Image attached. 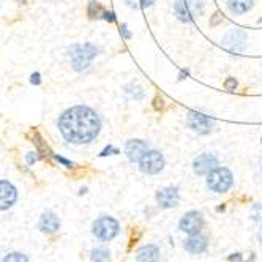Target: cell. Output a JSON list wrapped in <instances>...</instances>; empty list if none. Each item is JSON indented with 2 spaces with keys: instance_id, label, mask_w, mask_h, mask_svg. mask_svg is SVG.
<instances>
[{
  "instance_id": "obj_15",
  "label": "cell",
  "mask_w": 262,
  "mask_h": 262,
  "mask_svg": "<svg viewBox=\"0 0 262 262\" xmlns=\"http://www.w3.org/2000/svg\"><path fill=\"white\" fill-rule=\"evenodd\" d=\"M60 229V220L54 212H45L40 218V231L43 234H57Z\"/></svg>"
},
{
  "instance_id": "obj_1",
  "label": "cell",
  "mask_w": 262,
  "mask_h": 262,
  "mask_svg": "<svg viewBox=\"0 0 262 262\" xmlns=\"http://www.w3.org/2000/svg\"><path fill=\"white\" fill-rule=\"evenodd\" d=\"M59 130L69 144H89L100 134L101 120L93 109L87 106H74L60 116Z\"/></svg>"
},
{
  "instance_id": "obj_18",
  "label": "cell",
  "mask_w": 262,
  "mask_h": 262,
  "mask_svg": "<svg viewBox=\"0 0 262 262\" xmlns=\"http://www.w3.org/2000/svg\"><path fill=\"white\" fill-rule=\"evenodd\" d=\"M111 259V253L109 250L98 247V248H93L90 251V261L92 262H109Z\"/></svg>"
},
{
  "instance_id": "obj_16",
  "label": "cell",
  "mask_w": 262,
  "mask_h": 262,
  "mask_svg": "<svg viewBox=\"0 0 262 262\" xmlns=\"http://www.w3.org/2000/svg\"><path fill=\"white\" fill-rule=\"evenodd\" d=\"M160 248L156 245H144L136 251V261L137 262H158L160 261Z\"/></svg>"
},
{
  "instance_id": "obj_13",
  "label": "cell",
  "mask_w": 262,
  "mask_h": 262,
  "mask_svg": "<svg viewBox=\"0 0 262 262\" xmlns=\"http://www.w3.org/2000/svg\"><path fill=\"white\" fill-rule=\"evenodd\" d=\"M207 247H208L207 237L200 232L188 235V239L183 242V248H185V251H188L190 255H202V253L207 251Z\"/></svg>"
},
{
  "instance_id": "obj_20",
  "label": "cell",
  "mask_w": 262,
  "mask_h": 262,
  "mask_svg": "<svg viewBox=\"0 0 262 262\" xmlns=\"http://www.w3.org/2000/svg\"><path fill=\"white\" fill-rule=\"evenodd\" d=\"M103 14H104L103 6L95 2V0H92V2L89 3V16L90 17H103Z\"/></svg>"
},
{
  "instance_id": "obj_26",
  "label": "cell",
  "mask_w": 262,
  "mask_h": 262,
  "mask_svg": "<svg viewBox=\"0 0 262 262\" xmlns=\"http://www.w3.org/2000/svg\"><path fill=\"white\" fill-rule=\"evenodd\" d=\"M120 32H122V35H124L125 40H130V38H131V32L128 30V25H127V24H122Z\"/></svg>"
},
{
  "instance_id": "obj_4",
  "label": "cell",
  "mask_w": 262,
  "mask_h": 262,
  "mask_svg": "<svg viewBox=\"0 0 262 262\" xmlns=\"http://www.w3.org/2000/svg\"><path fill=\"white\" fill-rule=\"evenodd\" d=\"M234 183V176L228 168L218 166L212 172L207 174V187L215 193H226Z\"/></svg>"
},
{
  "instance_id": "obj_2",
  "label": "cell",
  "mask_w": 262,
  "mask_h": 262,
  "mask_svg": "<svg viewBox=\"0 0 262 262\" xmlns=\"http://www.w3.org/2000/svg\"><path fill=\"white\" fill-rule=\"evenodd\" d=\"M98 56V48L92 43H84V45H74L69 48V57L76 71H84L90 66L92 60Z\"/></svg>"
},
{
  "instance_id": "obj_17",
  "label": "cell",
  "mask_w": 262,
  "mask_h": 262,
  "mask_svg": "<svg viewBox=\"0 0 262 262\" xmlns=\"http://www.w3.org/2000/svg\"><path fill=\"white\" fill-rule=\"evenodd\" d=\"M253 2H255V0H228V6H229L231 13L243 14L251 10Z\"/></svg>"
},
{
  "instance_id": "obj_27",
  "label": "cell",
  "mask_w": 262,
  "mask_h": 262,
  "mask_svg": "<svg viewBox=\"0 0 262 262\" xmlns=\"http://www.w3.org/2000/svg\"><path fill=\"white\" fill-rule=\"evenodd\" d=\"M114 153H119V150H117L116 147H106L100 155L101 156H106V155H114Z\"/></svg>"
},
{
  "instance_id": "obj_9",
  "label": "cell",
  "mask_w": 262,
  "mask_h": 262,
  "mask_svg": "<svg viewBox=\"0 0 262 262\" xmlns=\"http://www.w3.org/2000/svg\"><path fill=\"white\" fill-rule=\"evenodd\" d=\"M187 124L188 127L196 131L199 134H208L213 128V120L205 116V114H200V112H188L187 116Z\"/></svg>"
},
{
  "instance_id": "obj_30",
  "label": "cell",
  "mask_w": 262,
  "mask_h": 262,
  "mask_svg": "<svg viewBox=\"0 0 262 262\" xmlns=\"http://www.w3.org/2000/svg\"><path fill=\"white\" fill-rule=\"evenodd\" d=\"M33 152H30L29 155H27V161H29V164H32V163H35V161H37L38 160V156L37 155H32Z\"/></svg>"
},
{
  "instance_id": "obj_22",
  "label": "cell",
  "mask_w": 262,
  "mask_h": 262,
  "mask_svg": "<svg viewBox=\"0 0 262 262\" xmlns=\"http://www.w3.org/2000/svg\"><path fill=\"white\" fill-rule=\"evenodd\" d=\"M3 262H29V258L22 253H10L8 256H5Z\"/></svg>"
},
{
  "instance_id": "obj_34",
  "label": "cell",
  "mask_w": 262,
  "mask_h": 262,
  "mask_svg": "<svg viewBox=\"0 0 262 262\" xmlns=\"http://www.w3.org/2000/svg\"><path fill=\"white\" fill-rule=\"evenodd\" d=\"M261 141H262V139H261Z\"/></svg>"
},
{
  "instance_id": "obj_21",
  "label": "cell",
  "mask_w": 262,
  "mask_h": 262,
  "mask_svg": "<svg viewBox=\"0 0 262 262\" xmlns=\"http://www.w3.org/2000/svg\"><path fill=\"white\" fill-rule=\"evenodd\" d=\"M125 2L131 8H147V6L153 5L155 0H125Z\"/></svg>"
},
{
  "instance_id": "obj_25",
  "label": "cell",
  "mask_w": 262,
  "mask_h": 262,
  "mask_svg": "<svg viewBox=\"0 0 262 262\" xmlns=\"http://www.w3.org/2000/svg\"><path fill=\"white\" fill-rule=\"evenodd\" d=\"M54 158H56V160H57L59 163H62L64 166H66V168H73V166H74V164H73L71 161H68V160H65V158H64V156H59V155H54Z\"/></svg>"
},
{
  "instance_id": "obj_33",
  "label": "cell",
  "mask_w": 262,
  "mask_h": 262,
  "mask_svg": "<svg viewBox=\"0 0 262 262\" xmlns=\"http://www.w3.org/2000/svg\"><path fill=\"white\" fill-rule=\"evenodd\" d=\"M261 168H262V156H261Z\"/></svg>"
},
{
  "instance_id": "obj_12",
  "label": "cell",
  "mask_w": 262,
  "mask_h": 262,
  "mask_svg": "<svg viewBox=\"0 0 262 262\" xmlns=\"http://www.w3.org/2000/svg\"><path fill=\"white\" fill-rule=\"evenodd\" d=\"M17 191L13 183L8 180H0V210H8L16 204Z\"/></svg>"
},
{
  "instance_id": "obj_11",
  "label": "cell",
  "mask_w": 262,
  "mask_h": 262,
  "mask_svg": "<svg viewBox=\"0 0 262 262\" xmlns=\"http://www.w3.org/2000/svg\"><path fill=\"white\" fill-rule=\"evenodd\" d=\"M215 168H218V158L213 153H202L196 156L193 161V171L197 176H207Z\"/></svg>"
},
{
  "instance_id": "obj_32",
  "label": "cell",
  "mask_w": 262,
  "mask_h": 262,
  "mask_svg": "<svg viewBox=\"0 0 262 262\" xmlns=\"http://www.w3.org/2000/svg\"><path fill=\"white\" fill-rule=\"evenodd\" d=\"M255 259H256V256H255V253H251V256H250V261H247V262H255Z\"/></svg>"
},
{
  "instance_id": "obj_3",
  "label": "cell",
  "mask_w": 262,
  "mask_h": 262,
  "mask_svg": "<svg viewBox=\"0 0 262 262\" xmlns=\"http://www.w3.org/2000/svg\"><path fill=\"white\" fill-rule=\"evenodd\" d=\"M120 232V224L112 216H100L92 224V234L101 242H109L116 239Z\"/></svg>"
},
{
  "instance_id": "obj_5",
  "label": "cell",
  "mask_w": 262,
  "mask_h": 262,
  "mask_svg": "<svg viewBox=\"0 0 262 262\" xmlns=\"http://www.w3.org/2000/svg\"><path fill=\"white\" fill-rule=\"evenodd\" d=\"M174 11L182 22H191L196 16L202 14L204 3L200 0H177L174 3Z\"/></svg>"
},
{
  "instance_id": "obj_14",
  "label": "cell",
  "mask_w": 262,
  "mask_h": 262,
  "mask_svg": "<svg viewBox=\"0 0 262 262\" xmlns=\"http://www.w3.org/2000/svg\"><path fill=\"white\" fill-rule=\"evenodd\" d=\"M148 150V145L142 139H131L125 145V155L131 163H139L144 153Z\"/></svg>"
},
{
  "instance_id": "obj_6",
  "label": "cell",
  "mask_w": 262,
  "mask_h": 262,
  "mask_svg": "<svg viewBox=\"0 0 262 262\" xmlns=\"http://www.w3.org/2000/svg\"><path fill=\"white\" fill-rule=\"evenodd\" d=\"M164 164H166V160L161 152L147 150L142 158L139 160V169H141L142 174H147V176H155V174L163 171Z\"/></svg>"
},
{
  "instance_id": "obj_24",
  "label": "cell",
  "mask_w": 262,
  "mask_h": 262,
  "mask_svg": "<svg viewBox=\"0 0 262 262\" xmlns=\"http://www.w3.org/2000/svg\"><path fill=\"white\" fill-rule=\"evenodd\" d=\"M229 262H243V255L242 253H232V255L228 258Z\"/></svg>"
},
{
  "instance_id": "obj_8",
  "label": "cell",
  "mask_w": 262,
  "mask_h": 262,
  "mask_svg": "<svg viewBox=\"0 0 262 262\" xmlns=\"http://www.w3.org/2000/svg\"><path fill=\"white\" fill-rule=\"evenodd\" d=\"M247 40H248L247 32H243L242 29H234L223 38L221 46L231 52H237V54H240V52H243L247 48Z\"/></svg>"
},
{
  "instance_id": "obj_29",
  "label": "cell",
  "mask_w": 262,
  "mask_h": 262,
  "mask_svg": "<svg viewBox=\"0 0 262 262\" xmlns=\"http://www.w3.org/2000/svg\"><path fill=\"white\" fill-rule=\"evenodd\" d=\"M30 82H32V84H35V85H38V84L41 82V79H40V73H35V74H32V76H30Z\"/></svg>"
},
{
  "instance_id": "obj_7",
  "label": "cell",
  "mask_w": 262,
  "mask_h": 262,
  "mask_svg": "<svg viewBox=\"0 0 262 262\" xmlns=\"http://www.w3.org/2000/svg\"><path fill=\"white\" fill-rule=\"evenodd\" d=\"M204 228V216L197 210H190L180 218L179 221V229L188 235L199 234Z\"/></svg>"
},
{
  "instance_id": "obj_19",
  "label": "cell",
  "mask_w": 262,
  "mask_h": 262,
  "mask_svg": "<svg viewBox=\"0 0 262 262\" xmlns=\"http://www.w3.org/2000/svg\"><path fill=\"white\" fill-rule=\"evenodd\" d=\"M125 93L128 95L130 98H134V100H142V97H144L142 89L139 85H134V84L127 85L125 87Z\"/></svg>"
},
{
  "instance_id": "obj_31",
  "label": "cell",
  "mask_w": 262,
  "mask_h": 262,
  "mask_svg": "<svg viewBox=\"0 0 262 262\" xmlns=\"http://www.w3.org/2000/svg\"><path fill=\"white\" fill-rule=\"evenodd\" d=\"M258 240H259V243L262 245V226H261V229H259V232H258Z\"/></svg>"
},
{
  "instance_id": "obj_10",
  "label": "cell",
  "mask_w": 262,
  "mask_h": 262,
  "mask_svg": "<svg viewBox=\"0 0 262 262\" xmlns=\"http://www.w3.org/2000/svg\"><path fill=\"white\" fill-rule=\"evenodd\" d=\"M156 204H158L160 208H172L179 204L180 200V193L177 187H166L156 191L155 195Z\"/></svg>"
},
{
  "instance_id": "obj_23",
  "label": "cell",
  "mask_w": 262,
  "mask_h": 262,
  "mask_svg": "<svg viewBox=\"0 0 262 262\" xmlns=\"http://www.w3.org/2000/svg\"><path fill=\"white\" fill-rule=\"evenodd\" d=\"M224 87H226V90H231V92L237 89V81H235V77H229V79H226Z\"/></svg>"
},
{
  "instance_id": "obj_28",
  "label": "cell",
  "mask_w": 262,
  "mask_h": 262,
  "mask_svg": "<svg viewBox=\"0 0 262 262\" xmlns=\"http://www.w3.org/2000/svg\"><path fill=\"white\" fill-rule=\"evenodd\" d=\"M103 17H104V19H106V21H109V22H114L116 21V16H114V13H108V11H104V14H103Z\"/></svg>"
}]
</instances>
